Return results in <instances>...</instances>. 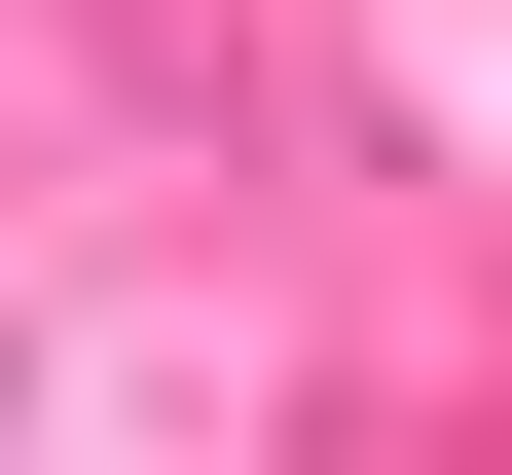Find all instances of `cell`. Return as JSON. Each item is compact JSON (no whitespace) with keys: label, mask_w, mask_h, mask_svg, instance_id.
Returning a JSON list of instances; mask_svg holds the SVG:
<instances>
[{"label":"cell","mask_w":512,"mask_h":475,"mask_svg":"<svg viewBox=\"0 0 512 475\" xmlns=\"http://www.w3.org/2000/svg\"><path fill=\"white\" fill-rule=\"evenodd\" d=\"M0 439H37V366H0Z\"/></svg>","instance_id":"obj_1"}]
</instances>
